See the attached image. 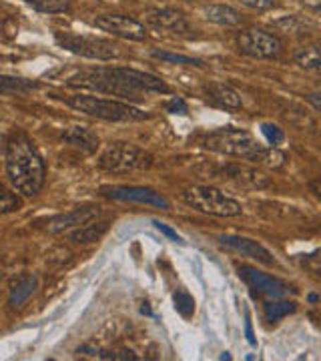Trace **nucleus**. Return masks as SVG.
<instances>
[{"label":"nucleus","mask_w":321,"mask_h":361,"mask_svg":"<svg viewBox=\"0 0 321 361\" xmlns=\"http://www.w3.org/2000/svg\"><path fill=\"white\" fill-rule=\"evenodd\" d=\"M241 4H245L247 8H253V11H259V13H265V11H271L275 6V0H241Z\"/></svg>","instance_id":"obj_32"},{"label":"nucleus","mask_w":321,"mask_h":361,"mask_svg":"<svg viewBox=\"0 0 321 361\" xmlns=\"http://www.w3.org/2000/svg\"><path fill=\"white\" fill-rule=\"evenodd\" d=\"M111 199L116 201H128V203H141V205L159 207V209H169V201L161 193L147 187H115L109 191Z\"/></svg>","instance_id":"obj_12"},{"label":"nucleus","mask_w":321,"mask_h":361,"mask_svg":"<svg viewBox=\"0 0 321 361\" xmlns=\"http://www.w3.org/2000/svg\"><path fill=\"white\" fill-rule=\"evenodd\" d=\"M149 20L155 26H161L165 30L177 32V35H185L191 30L187 16L177 11V8H157V11H149Z\"/></svg>","instance_id":"obj_15"},{"label":"nucleus","mask_w":321,"mask_h":361,"mask_svg":"<svg viewBox=\"0 0 321 361\" xmlns=\"http://www.w3.org/2000/svg\"><path fill=\"white\" fill-rule=\"evenodd\" d=\"M261 163L271 169H281L285 165V155L277 147H271V149H265V153L261 157Z\"/></svg>","instance_id":"obj_26"},{"label":"nucleus","mask_w":321,"mask_h":361,"mask_svg":"<svg viewBox=\"0 0 321 361\" xmlns=\"http://www.w3.org/2000/svg\"><path fill=\"white\" fill-rule=\"evenodd\" d=\"M155 227H157V229H159V231H161V233H165V235H167V237H171V239H173V241H181V239H179V235H177V233L173 231V229H171V227H167V225H165V223H159V221H155Z\"/></svg>","instance_id":"obj_35"},{"label":"nucleus","mask_w":321,"mask_h":361,"mask_svg":"<svg viewBox=\"0 0 321 361\" xmlns=\"http://www.w3.org/2000/svg\"><path fill=\"white\" fill-rule=\"evenodd\" d=\"M221 245L229 247L233 251L241 253L245 257L257 259L259 263L263 265H271L273 263V255L261 243H257L253 239H247V237H235V235H221L219 237Z\"/></svg>","instance_id":"obj_13"},{"label":"nucleus","mask_w":321,"mask_h":361,"mask_svg":"<svg viewBox=\"0 0 321 361\" xmlns=\"http://www.w3.org/2000/svg\"><path fill=\"white\" fill-rule=\"evenodd\" d=\"M37 289V277L35 275H20L13 285H11V305L20 307L23 303L28 301V297L35 293Z\"/></svg>","instance_id":"obj_19"},{"label":"nucleus","mask_w":321,"mask_h":361,"mask_svg":"<svg viewBox=\"0 0 321 361\" xmlns=\"http://www.w3.org/2000/svg\"><path fill=\"white\" fill-rule=\"evenodd\" d=\"M66 104L73 106L78 113L101 118V121H111V123H137V121H147L149 115L127 103L119 101H107V99H97L89 94H75L68 97Z\"/></svg>","instance_id":"obj_4"},{"label":"nucleus","mask_w":321,"mask_h":361,"mask_svg":"<svg viewBox=\"0 0 321 361\" xmlns=\"http://www.w3.org/2000/svg\"><path fill=\"white\" fill-rule=\"evenodd\" d=\"M155 59L159 61H167V63H175V65H193V66H203V63L199 59L193 56H185V54H175V52L167 51H153Z\"/></svg>","instance_id":"obj_25"},{"label":"nucleus","mask_w":321,"mask_h":361,"mask_svg":"<svg viewBox=\"0 0 321 361\" xmlns=\"http://www.w3.org/2000/svg\"><path fill=\"white\" fill-rule=\"evenodd\" d=\"M308 101L313 104V109H315V111H320V113H321V87H320V89L313 90V92H309Z\"/></svg>","instance_id":"obj_34"},{"label":"nucleus","mask_w":321,"mask_h":361,"mask_svg":"<svg viewBox=\"0 0 321 361\" xmlns=\"http://www.w3.org/2000/svg\"><path fill=\"white\" fill-rule=\"evenodd\" d=\"M35 11L44 14H61L68 11L71 0H25Z\"/></svg>","instance_id":"obj_23"},{"label":"nucleus","mask_w":321,"mask_h":361,"mask_svg":"<svg viewBox=\"0 0 321 361\" xmlns=\"http://www.w3.org/2000/svg\"><path fill=\"white\" fill-rule=\"evenodd\" d=\"M311 191H313V193L317 195V197L321 199V179L313 180V183H311Z\"/></svg>","instance_id":"obj_36"},{"label":"nucleus","mask_w":321,"mask_h":361,"mask_svg":"<svg viewBox=\"0 0 321 361\" xmlns=\"http://www.w3.org/2000/svg\"><path fill=\"white\" fill-rule=\"evenodd\" d=\"M56 42L66 49V51L80 54L85 59H95V61H113L121 52L115 42L97 37H85V35H75V32H64L54 37Z\"/></svg>","instance_id":"obj_7"},{"label":"nucleus","mask_w":321,"mask_h":361,"mask_svg":"<svg viewBox=\"0 0 321 361\" xmlns=\"http://www.w3.org/2000/svg\"><path fill=\"white\" fill-rule=\"evenodd\" d=\"M99 167L107 173L125 175L153 167V157L131 142H111L99 157Z\"/></svg>","instance_id":"obj_6"},{"label":"nucleus","mask_w":321,"mask_h":361,"mask_svg":"<svg viewBox=\"0 0 321 361\" xmlns=\"http://www.w3.org/2000/svg\"><path fill=\"white\" fill-rule=\"evenodd\" d=\"M303 267L311 271L313 275L321 277V247L320 249H315L313 253H309L308 257L303 259Z\"/></svg>","instance_id":"obj_29"},{"label":"nucleus","mask_w":321,"mask_h":361,"mask_svg":"<svg viewBox=\"0 0 321 361\" xmlns=\"http://www.w3.org/2000/svg\"><path fill=\"white\" fill-rule=\"evenodd\" d=\"M261 133L265 135V139H267L269 145H273V147H277V145L283 142V139H285L283 129H279V127L273 125V123H263V125H261Z\"/></svg>","instance_id":"obj_28"},{"label":"nucleus","mask_w":321,"mask_h":361,"mask_svg":"<svg viewBox=\"0 0 321 361\" xmlns=\"http://www.w3.org/2000/svg\"><path fill=\"white\" fill-rule=\"evenodd\" d=\"M205 94L209 97V101L213 104H217L225 111H239L243 106V101H241V94L237 90L225 85V82H209L205 85Z\"/></svg>","instance_id":"obj_14"},{"label":"nucleus","mask_w":321,"mask_h":361,"mask_svg":"<svg viewBox=\"0 0 321 361\" xmlns=\"http://www.w3.org/2000/svg\"><path fill=\"white\" fill-rule=\"evenodd\" d=\"M175 307L179 311L181 315H185V317H189L193 311H195V301H193V297L189 293H175Z\"/></svg>","instance_id":"obj_27"},{"label":"nucleus","mask_w":321,"mask_h":361,"mask_svg":"<svg viewBox=\"0 0 321 361\" xmlns=\"http://www.w3.org/2000/svg\"><path fill=\"white\" fill-rule=\"evenodd\" d=\"M205 18L221 26H237L243 20L241 13L235 11L233 6H227V4H209V6H205Z\"/></svg>","instance_id":"obj_18"},{"label":"nucleus","mask_w":321,"mask_h":361,"mask_svg":"<svg viewBox=\"0 0 321 361\" xmlns=\"http://www.w3.org/2000/svg\"><path fill=\"white\" fill-rule=\"evenodd\" d=\"M63 139L68 145L85 151V153H95L97 147H99V137L87 127H73V129L64 130Z\"/></svg>","instance_id":"obj_17"},{"label":"nucleus","mask_w":321,"mask_h":361,"mask_svg":"<svg viewBox=\"0 0 321 361\" xmlns=\"http://www.w3.org/2000/svg\"><path fill=\"white\" fill-rule=\"evenodd\" d=\"M239 275L243 277L245 283L249 287H253L261 295L269 297V299H281V297L289 295V291H291V287L285 281L273 277V275H267V273H261L255 267L243 265V267H239Z\"/></svg>","instance_id":"obj_11"},{"label":"nucleus","mask_w":321,"mask_h":361,"mask_svg":"<svg viewBox=\"0 0 321 361\" xmlns=\"http://www.w3.org/2000/svg\"><path fill=\"white\" fill-rule=\"evenodd\" d=\"M107 231H109V221H92L83 227H77L68 235V239L77 245H89V243H97Z\"/></svg>","instance_id":"obj_16"},{"label":"nucleus","mask_w":321,"mask_h":361,"mask_svg":"<svg viewBox=\"0 0 321 361\" xmlns=\"http://www.w3.org/2000/svg\"><path fill=\"white\" fill-rule=\"evenodd\" d=\"M293 311H296V303L293 301H283V297L281 299H271V301L265 303V307H263L265 319L269 323L281 322L283 317H287Z\"/></svg>","instance_id":"obj_20"},{"label":"nucleus","mask_w":321,"mask_h":361,"mask_svg":"<svg viewBox=\"0 0 321 361\" xmlns=\"http://www.w3.org/2000/svg\"><path fill=\"white\" fill-rule=\"evenodd\" d=\"M183 201L193 209L213 215V217H239L243 213V207L233 197L219 191L215 187L195 185L183 191Z\"/></svg>","instance_id":"obj_5"},{"label":"nucleus","mask_w":321,"mask_h":361,"mask_svg":"<svg viewBox=\"0 0 321 361\" xmlns=\"http://www.w3.org/2000/svg\"><path fill=\"white\" fill-rule=\"evenodd\" d=\"M68 87L89 89L104 94H115L131 101H141L147 92H169L165 80L151 73L123 66H99L77 73L66 80Z\"/></svg>","instance_id":"obj_1"},{"label":"nucleus","mask_w":321,"mask_h":361,"mask_svg":"<svg viewBox=\"0 0 321 361\" xmlns=\"http://www.w3.org/2000/svg\"><path fill=\"white\" fill-rule=\"evenodd\" d=\"M301 4L308 8L309 13L321 16V0H301Z\"/></svg>","instance_id":"obj_33"},{"label":"nucleus","mask_w":321,"mask_h":361,"mask_svg":"<svg viewBox=\"0 0 321 361\" xmlns=\"http://www.w3.org/2000/svg\"><path fill=\"white\" fill-rule=\"evenodd\" d=\"M99 219H101V207H77V209H73L68 213H63V215H56V217L44 221L42 229L51 233V235H56V233H63L66 229H73V227H83L87 223Z\"/></svg>","instance_id":"obj_10"},{"label":"nucleus","mask_w":321,"mask_h":361,"mask_svg":"<svg viewBox=\"0 0 321 361\" xmlns=\"http://www.w3.org/2000/svg\"><path fill=\"white\" fill-rule=\"evenodd\" d=\"M237 49L251 59H277L283 52V42L261 28H247L237 37Z\"/></svg>","instance_id":"obj_8"},{"label":"nucleus","mask_w":321,"mask_h":361,"mask_svg":"<svg viewBox=\"0 0 321 361\" xmlns=\"http://www.w3.org/2000/svg\"><path fill=\"white\" fill-rule=\"evenodd\" d=\"M37 87H39V82L26 80V78L0 75V92H26V90H32Z\"/></svg>","instance_id":"obj_22"},{"label":"nucleus","mask_w":321,"mask_h":361,"mask_svg":"<svg viewBox=\"0 0 321 361\" xmlns=\"http://www.w3.org/2000/svg\"><path fill=\"white\" fill-rule=\"evenodd\" d=\"M167 111L171 115H187L189 113V106H187V103L181 97H173L167 103Z\"/></svg>","instance_id":"obj_31"},{"label":"nucleus","mask_w":321,"mask_h":361,"mask_svg":"<svg viewBox=\"0 0 321 361\" xmlns=\"http://www.w3.org/2000/svg\"><path fill=\"white\" fill-rule=\"evenodd\" d=\"M23 207V201L16 193H13L8 187L0 185V215H6V213H14Z\"/></svg>","instance_id":"obj_24"},{"label":"nucleus","mask_w":321,"mask_h":361,"mask_svg":"<svg viewBox=\"0 0 321 361\" xmlns=\"http://www.w3.org/2000/svg\"><path fill=\"white\" fill-rule=\"evenodd\" d=\"M95 26L104 30V32H111L115 37H121V39L137 40V42L147 39L145 26L139 20H135L131 16H123V14H103V16H97L95 18Z\"/></svg>","instance_id":"obj_9"},{"label":"nucleus","mask_w":321,"mask_h":361,"mask_svg":"<svg viewBox=\"0 0 321 361\" xmlns=\"http://www.w3.org/2000/svg\"><path fill=\"white\" fill-rule=\"evenodd\" d=\"M205 147L209 151H215L219 155L243 159V161H261L265 153V147L259 145L257 139L243 129H217L205 137Z\"/></svg>","instance_id":"obj_3"},{"label":"nucleus","mask_w":321,"mask_h":361,"mask_svg":"<svg viewBox=\"0 0 321 361\" xmlns=\"http://www.w3.org/2000/svg\"><path fill=\"white\" fill-rule=\"evenodd\" d=\"M296 63L305 71H317L321 65V44H308L296 52Z\"/></svg>","instance_id":"obj_21"},{"label":"nucleus","mask_w":321,"mask_h":361,"mask_svg":"<svg viewBox=\"0 0 321 361\" xmlns=\"http://www.w3.org/2000/svg\"><path fill=\"white\" fill-rule=\"evenodd\" d=\"M101 360H123V361H137L139 357L131 351V349H115V351H103L99 355Z\"/></svg>","instance_id":"obj_30"},{"label":"nucleus","mask_w":321,"mask_h":361,"mask_svg":"<svg viewBox=\"0 0 321 361\" xmlns=\"http://www.w3.org/2000/svg\"><path fill=\"white\" fill-rule=\"evenodd\" d=\"M6 173L14 191L25 197L37 195L44 185V161L25 133H13L6 142Z\"/></svg>","instance_id":"obj_2"}]
</instances>
